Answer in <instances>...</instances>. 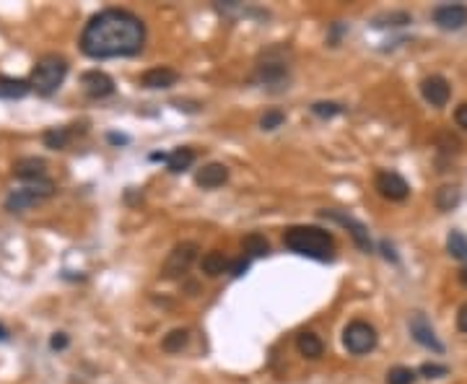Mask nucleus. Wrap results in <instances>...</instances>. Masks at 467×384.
Masks as SVG:
<instances>
[{"label":"nucleus","instance_id":"obj_15","mask_svg":"<svg viewBox=\"0 0 467 384\" xmlns=\"http://www.w3.org/2000/svg\"><path fill=\"white\" fill-rule=\"evenodd\" d=\"M229 180V169L223 166V164H208V166H203V169L197 171V187H203V190H216V187H221L223 182Z\"/></svg>","mask_w":467,"mask_h":384},{"label":"nucleus","instance_id":"obj_3","mask_svg":"<svg viewBox=\"0 0 467 384\" xmlns=\"http://www.w3.org/2000/svg\"><path fill=\"white\" fill-rule=\"evenodd\" d=\"M65 76H68V60L50 52V55H44V58L37 60V65L32 68L29 84L39 96H50L58 91L60 84L65 81Z\"/></svg>","mask_w":467,"mask_h":384},{"label":"nucleus","instance_id":"obj_27","mask_svg":"<svg viewBox=\"0 0 467 384\" xmlns=\"http://www.w3.org/2000/svg\"><path fill=\"white\" fill-rule=\"evenodd\" d=\"M312 112H315L317 117H335V114L343 112V107L335 102H317V104H312Z\"/></svg>","mask_w":467,"mask_h":384},{"label":"nucleus","instance_id":"obj_22","mask_svg":"<svg viewBox=\"0 0 467 384\" xmlns=\"http://www.w3.org/2000/svg\"><path fill=\"white\" fill-rule=\"evenodd\" d=\"M187 340H190V333H187V330H171L169 335H164L162 348L166 350V353H179V350L187 345Z\"/></svg>","mask_w":467,"mask_h":384},{"label":"nucleus","instance_id":"obj_18","mask_svg":"<svg viewBox=\"0 0 467 384\" xmlns=\"http://www.w3.org/2000/svg\"><path fill=\"white\" fill-rule=\"evenodd\" d=\"M242 249H244L249 257H265L270 252V241L265 239L263 234L252 231V234H246L244 239H242Z\"/></svg>","mask_w":467,"mask_h":384},{"label":"nucleus","instance_id":"obj_10","mask_svg":"<svg viewBox=\"0 0 467 384\" xmlns=\"http://www.w3.org/2000/svg\"><path fill=\"white\" fill-rule=\"evenodd\" d=\"M410 333H413V338H416L421 345H426V348L436 350V353L444 350V345L439 343V338H436L431 322L426 319L423 312H413V315H410Z\"/></svg>","mask_w":467,"mask_h":384},{"label":"nucleus","instance_id":"obj_11","mask_svg":"<svg viewBox=\"0 0 467 384\" xmlns=\"http://www.w3.org/2000/svg\"><path fill=\"white\" fill-rule=\"evenodd\" d=\"M81 86H84L86 96H91V99H104V96H112L114 94V81H112L107 73L102 70H88L81 76Z\"/></svg>","mask_w":467,"mask_h":384},{"label":"nucleus","instance_id":"obj_32","mask_svg":"<svg viewBox=\"0 0 467 384\" xmlns=\"http://www.w3.org/2000/svg\"><path fill=\"white\" fill-rule=\"evenodd\" d=\"M65 345H68V338H65L63 333H58L55 338H52V348H65Z\"/></svg>","mask_w":467,"mask_h":384},{"label":"nucleus","instance_id":"obj_34","mask_svg":"<svg viewBox=\"0 0 467 384\" xmlns=\"http://www.w3.org/2000/svg\"><path fill=\"white\" fill-rule=\"evenodd\" d=\"M8 338V333H6V327H0V340H6Z\"/></svg>","mask_w":467,"mask_h":384},{"label":"nucleus","instance_id":"obj_25","mask_svg":"<svg viewBox=\"0 0 467 384\" xmlns=\"http://www.w3.org/2000/svg\"><path fill=\"white\" fill-rule=\"evenodd\" d=\"M416 382V371L408 366H395L387 371V384H413Z\"/></svg>","mask_w":467,"mask_h":384},{"label":"nucleus","instance_id":"obj_33","mask_svg":"<svg viewBox=\"0 0 467 384\" xmlns=\"http://www.w3.org/2000/svg\"><path fill=\"white\" fill-rule=\"evenodd\" d=\"M459 281H462V286H467V267L462 270V273H459Z\"/></svg>","mask_w":467,"mask_h":384},{"label":"nucleus","instance_id":"obj_6","mask_svg":"<svg viewBox=\"0 0 467 384\" xmlns=\"http://www.w3.org/2000/svg\"><path fill=\"white\" fill-rule=\"evenodd\" d=\"M431 18H433V24L439 26V29H447V32H457V29L467 26V6H462V3H447V6L433 8Z\"/></svg>","mask_w":467,"mask_h":384},{"label":"nucleus","instance_id":"obj_31","mask_svg":"<svg viewBox=\"0 0 467 384\" xmlns=\"http://www.w3.org/2000/svg\"><path fill=\"white\" fill-rule=\"evenodd\" d=\"M457 327L462 330V333H467V304L462 309H459V315H457Z\"/></svg>","mask_w":467,"mask_h":384},{"label":"nucleus","instance_id":"obj_8","mask_svg":"<svg viewBox=\"0 0 467 384\" xmlns=\"http://www.w3.org/2000/svg\"><path fill=\"white\" fill-rule=\"evenodd\" d=\"M376 190H379V195L387 197V200H405L410 195V185L402 177H400L397 171H379L376 174Z\"/></svg>","mask_w":467,"mask_h":384},{"label":"nucleus","instance_id":"obj_29","mask_svg":"<svg viewBox=\"0 0 467 384\" xmlns=\"http://www.w3.org/2000/svg\"><path fill=\"white\" fill-rule=\"evenodd\" d=\"M454 120H457L459 128L467 130V104H459L457 110H454Z\"/></svg>","mask_w":467,"mask_h":384},{"label":"nucleus","instance_id":"obj_19","mask_svg":"<svg viewBox=\"0 0 467 384\" xmlns=\"http://www.w3.org/2000/svg\"><path fill=\"white\" fill-rule=\"evenodd\" d=\"M192 161H195V151L192 148H177V151H171L169 159H166V166H169V171H174V174H179V171H185L192 166Z\"/></svg>","mask_w":467,"mask_h":384},{"label":"nucleus","instance_id":"obj_30","mask_svg":"<svg viewBox=\"0 0 467 384\" xmlns=\"http://www.w3.org/2000/svg\"><path fill=\"white\" fill-rule=\"evenodd\" d=\"M246 267H249V260H244V257H242V260H237V263L231 265V275H244Z\"/></svg>","mask_w":467,"mask_h":384},{"label":"nucleus","instance_id":"obj_16","mask_svg":"<svg viewBox=\"0 0 467 384\" xmlns=\"http://www.w3.org/2000/svg\"><path fill=\"white\" fill-rule=\"evenodd\" d=\"M32 91V84L24 81V78H11V76H0V99H24L26 94Z\"/></svg>","mask_w":467,"mask_h":384},{"label":"nucleus","instance_id":"obj_23","mask_svg":"<svg viewBox=\"0 0 467 384\" xmlns=\"http://www.w3.org/2000/svg\"><path fill=\"white\" fill-rule=\"evenodd\" d=\"M70 135H73V133H70L68 128H52L44 133V145H47V148H55V151H58V148H65Z\"/></svg>","mask_w":467,"mask_h":384},{"label":"nucleus","instance_id":"obj_28","mask_svg":"<svg viewBox=\"0 0 467 384\" xmlns=\"http://www.w3.org/2000/svg\"><path fill=\"white\" fill-rule=\"evenodd\" d=\"M421 374H423L426 379H439V376L449 374V369L439 366V364H423V366H421Z\"/></svg>","mask_w":467,"mask_h":384},{"label":"nucleus","instance_id":"obj_9","mask_svg":"<svg viewBox=\"0 0 467 384\" xmlns=\"http://www.w3.org/2000/svg\"><path fill=\"white\" fill-rule=\"evenodd\" d=\"M52 192V185H44V187H21V190H13L8 195V200H6V208L8 211H26V208H32V205H37L42 197H47Z\"/></svg>","mask_w":467,"mask_h":384},{"label":"nucleus","instance_id":"obj_2","mask_svg":"<svg viewBox=\"0 0 467 384\" xmlns=\"http://www.w3.org/2000/svg\"><path fill=\"white\" fill-rule=\"evenodd\" d=\"M286 247L296 255L312 257V260H332V249H335V241L327 231L317 229V226H294V229L286 231Z\"/></svg>","mask_w":467,"mask_h":384},{"label":"nucleus","instance_id":"obj_24","mask_svg":"<svg viewBox=\"0 0 467 384\" xmlns=\"http://www.w3.org/2000/svg\"><path fill=\"white\" fill-rule=\"evenodd\" d=\"M459 203V190L457 187H439L436 192V205H439V211H452L454 205Z\"/></svg>","mask_w":467,"mask_h":384},{"label":"nucleus","instance_id":"obj_7","mask_svg":"<svg viewBox=\"0 0 467 384\" xmlns=\"http://www.w3.org/2000/svg\"><path fill=\"white\" fill-rule=\"evenodd\" d=\"M322 218H330V221L340 223V226H346L350 231V237L356 241L358 249H364V252H371V239H369V231L361 221H356L353 216L348 213H340V211H322Z\"/></svg>","mask_w":467,"mask_h":384},{"label":"nucleus","instance_id":"obj_5","mask_svg":"<svg viewBox=\"0 0 467 384\" xmlns=\"http://www.w3.org/2000/svg\"><path fill=\"white\" fill-rule=\"evenodd\" d=\"M195 257H197V244H192V241L177 244V247L169 252L166 263H164V275H166V278H177V275L187 273L190 265L195 263Z\"/></svg>","mask_w":467,"mask_h":384},{"label":"nucleus","instance_id":"obj_26","mask_svg":"<svg viewBox=\"0 0 467 384\" xmlns=\"http://www.w3.org/2000/svg\"><path fill=\"white\" fill-rule=\"evenodd\" d=\"M286 122V114L280 110H270V112H265L263 114V120H260V128L263 130H275V128H280Z\"/></svg>","mask_w":467,"mask_h":384},{"label":"nucleus","instance_id":"obj_4","mask_svg":"<svg viewBox=\"0 0 467 384\" xmlns=\"http://www.w3.org/2000/svg\"><path fill=\"white\" fill-rule=\"evenodd\" d=\"M343 343H346V348L353 356H364V353L376 348V330L369 322H364V319H356V322H350L346 327Z\"/></svg>","mask_w":467,"mask_h":384},{"label":"nucleus","instance_id":"obj_21","mask_svg":"<svg viewBox=\"0 0 467 384\" xmlns=\"http://www.w3.org/2000/svg\"><path fill=\"white\" fill-rule=\"evenodd\" d=\"M447 249H449V255L454 257V260H462V263H467V239H465V234L452 231L449 237H447Z\"/></svg>","mask_w":467,"mask_h":384},{"label":"nucleus","instance_id":"obj_1","mask_svg":"<svg viewBox=\"0 0 467 384\" xmlns=\"http://www.w3.org/2000/svg\"><path fill=\"white\" fill-rule=\"evenodd\" d=\"M145 44V24L136 13L122 8L99 11L86 24L81 34V50L93 60L130 58L138 55Z\"/></svg>","mask_w":467,"mask_h":384},{"label":"nucleus","instance_id":"obj_17","mask_svg":"<svg viewBox=\"0 0 467 384\" xmlns=\"http://www.w3.org/2000/svg\"><path fill=\"white\" fill-rule=\"evenodd\" d=\"M296 348H298V353L304 356V359H320L324 353V343L320 340V335H315V333H301L296 338Z\"/></svg>","mask_w":467,"mask_h":384},{"label":"nucleus","instance_id":"obj_12","mask_svg":"<svg viewBox=\"0 0 467 384\" xmlns=\"http://www.w3.org/2000/svg\"><path fill=\"white\" fill-rule=\"evenodd\" d=\"M421 94L423 99L431 107H444V104L449 102V84H447V78L442 76H428L423 78V84H421Z\"/></svg>","mask_w":467,"mask_h":384},{"label":"nucleus","instance_id":"obj_14","mask_svg":"<svg viewBox=\"0 0 467 384\" xmlns=\"http://www.w3.org/2000/svg\"><path fill=\"white\" fill-rule=\"evenodd\" d=\"M177 81H179V73L174 68H166V65L145 70L143 76H140V84H143L145 88H171Z\"/></svg>","mask_w":467,"mask_h":384},{"label":"nucleus","instance_id":"obj_20","mask_svg":"<svg viewBox=\"0 0 467 384\" xmlns=\"http://www.w3.org/2000/svg\"><path fill=\"white\" fill-rule=\"evenodd\" d=\"M200 267H203L205 275H221L223 270L229 267V263H226L223 252L213 249V252H205V255H203V260H200Z\"/></svg>","mask_w":467,"mask_h":384},{"label":"nucleus","instance_id":"obj_13","mask_svg":"<svg viewBox=\"0 0 467 384\" xmlns=\"http://www.w3.org/2000/svg\"><path fill=\"white\" fill-rule=\"evenodd\" d=\"M13 174L21 182H44L47 180V164L42 159H37V156H26V159H18L13 164Z\"/></svg>","mask_w":467,"mask_h":384}]
</instances>
